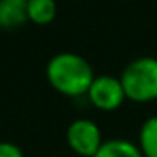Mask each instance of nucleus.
<instances>
[{"instance_id": "39448f33", "label": "nucleus", "mask_w": 157, "mask_h": 157, "mask_svg": "<svg viewBox=\"0 0 157 157\" xmlns=\"http://www.w3.org/2000/svg\"><path fill=\"white\" fill-rule=\"evenodd\" d=\"M29 22L27 0H0V29L12 31Z\"/></svg>"}, {"instance_id": "1a4fd4ad", "label": "nucleus", "mask_w": 157, "mask_h": 157, "mask_svg": "<svg viewBox=\"0 0 157 157\" xmlns=\"http://www.w3.org/2000/svg\"><path fill=\"white\" fill-rule=\"evenodd\" d=\"M0 157H24V152L17 144L2 140L0 142Z\"/></svg>"}, {"instance_id": "0eeeda50", "label": "nucleus", "mask_w": 157, "mask_h": 157, "mask_svg": "<svg viewBox=\"0 0 157 157\" xmlns=\"http://www.w3.org/2000/svg\"><path fill=\"white\" fill-rule=\"evenodd\" d=\"M58 14L56 0H27V19L36 25H49Z\"/></svg>"}, {"instance_id": "20e7f679", "label": "nucleus", "mask_w": 157, "mask_h": 157, "mask_svg": "<svg viewBox=\"0 0 157 157\" xmlns=\"http://www.w3.org/2000/svg\"><path fill=\"white\" fill-rule=\"evenodd\" d=\"M68 147L79 157H93L103 144V133L96 122L90 118H76L66 130Z\"/></svg>"}, {"instance_id": "6e6552de", "label": "nucleus", "mask_w": 157, "mask_h": 157, "mask_svg": "<svg viewBox=\"0 0 157 157\" xmlns=\"http://www.w3.org/2000/svg\"><path fill=\"white\" fill-rule=\"evenodd\" d=\"M137 145L144 157H157V115H150L142 122Z\"/></svg>"}, {"instance_id": "f03ea898", "label": "nucleus", "mask_w": 157, "mask_h": 157, "mask_svg": "<svg viewBox=\"0 0 157 157\" xmlns=\"http://www.w3.org/2000/svg\"><path fill=\"white\" fill-rule=\"evenodd\" d=\"M123 91L128 101L150 103L157 100V58L140 56L123 68L120 75Z\"/></svg>"}, {"instance_id": "f257e3e1", "label": "nucleus", "mask_w": 157, "mask_h": 157, "mask_svg": "<svg viewBox=\"0 0 157 157\" xmlns=\"http://www.w3.org/2000/svg\"><path fill=\"white\" fill-rule=\"evenodd\" d=\"M95 76L88 59L73 51L58 52L46 64V79L51 88L68 98L86 96Z\"/></svg>"}, {"instance_id": "7ed1b4c3", "label": "nucleus", "mask_w": 157, "mask_h": 157, "mask_svg": "<svg viewBox=\"0 0 157 157\" xmlns=\"http://www.w3.org/2000/svg\"><path fill=\"white\" fill-rule=\"evenodd\" d=\"M86 98L100 112H115L127 101L120 76L96 75L86 93Z\"/></svg>"}, {"instance_id": "423d86ee", "label": "nucleus", "mask_w": 157, "mask_h": 157, "mask_svg": "<svg viewBox=\"0 0 157 157\" xmlns=\"http://www.w3.org/2000/svg\"><path fill=\"white\" fill-rule=\"evenodd\" d=\"M93 157H144L137 142L128 139H108L103 140L101 147Z\"/></svg>"}]
</instances>
